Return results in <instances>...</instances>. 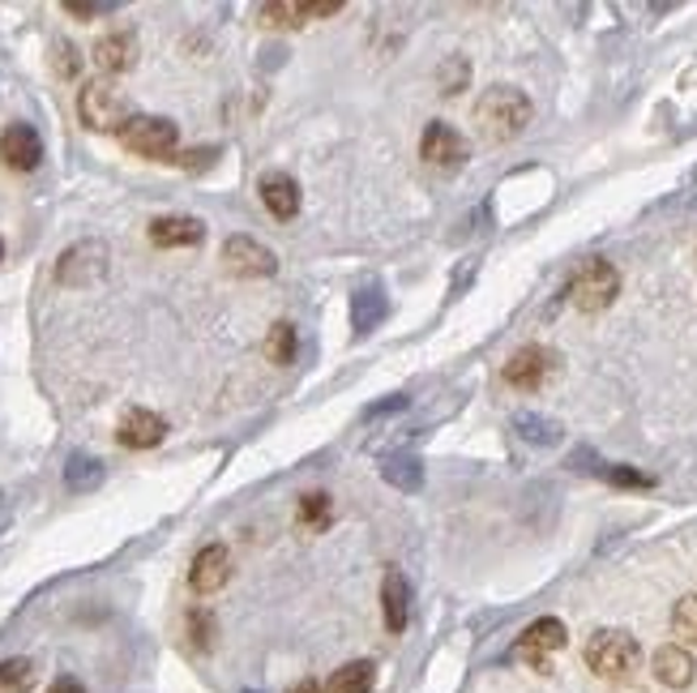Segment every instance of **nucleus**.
I'll list each match as a JSON object with an SVG mask.
<instances>
[{"instance_id": "f257e3e1", "label": "nucleus", "mask_w": 697, "mask_h": 693, "mask_svg": "<svg viewBox=\"0 0 697 693\" xmlns=\"http://www.w3.org/2000/svg\"><path fill=\"white\" fill-rule=\"evenodd\" d=\"M475 125L489 141H514L530 125V99L518 86H492L475 104Z\"/></svg>"}, {"instance_id": "f03ea898", "label": "nucleus", "mask_w": 697, "mask_h": 693, "mask_svg": "<svg viewBox=\"0 0 697 693\" xmlns=\"http://www.w3.org/2000/svg\"><path fill=\"white\" fill-rule=\"evenodd\" d=\"M582 655H587V668L603 681H629L642 668V647L625 629H594Z\"/></svg>"}, {"instance_id": "7ed1b4c3", "label": "nucleus", "mask_w": 697, "mask_h": 693, "mask_svg": "<svg viewBox=\"0 0 697 693\" xmlns=\"http://www.w3.org/2000/svg\"><path fill=\"white\" fill-rule=\"evenodd\" d=\"M616 296H621V275H616V266L603 262V257L582 262V266L573 270V278H569V300H573V309H582V312H603Z\"/></svg>"}, {"instance_id": "20e7f679", "label": "nucleus", "mask_w": 697, "mask_h": 693, "mask_svg": "<svg viewBox=\"0 0 697 693\" xmlns=\"http://www.w3.org/2000/svg\"><path fill=\"white\" fill-rule=\"evenodd\" d=\"M77 116H82L86 129L111 134V129H125V125H129V104H125V95H120L107 77H95V82H86V86L77 90Z\"/></svg>"}, {"instance_id": "39448f33", "label": "nucleus", "mask_w": 697, "mask_h": 693, "mask_svg": "<svg viewBox=\"0 0 697 693\" xmlns=\"http://www.w3.org/2000/svg\"><path fill=\"white\" fill-rule=\"evenodd\" d=\"M175 141H180V129L168 116H129V125L120 129V146L141 159H172Z\"/></svg>"}, {"instance_id": "423d86ee", "label": "nucleus", "mask_w": 697, "mask_h": 693, "mask_svg": "<svg viewBox=\"0 0 697 693\" xmlns=\"http://www.w3.org/2000/svg\"><path fill=\"white\" fill-rule=\"evenodd\" d=\"M107 275V244L104 241H82L61 253L56 262V282L61 287H90Z\"/></svg>"}, {"instance_id": "0eeeda50", "label": "nucleus", "mask_w": 697, "mask_h": 693, "mask_svg": "<svg viewBox=\"0 0 697 693\" xmlns=\"http://www.w3.org/2000/svg\"><path fill=\"white\" fill-rule=\"evenodd\" d=\"M223 266L236 278H270L279 270V257L253 236H232L223 244Z\"/></svg>"}, {"instance_id": "6e6552de", "label": "nucleus", "mask_w": 697, "mask_h": 693, "mask_svg": "<svg viewBox=\"0 0 697 693\" xmlns=\"http://www.w3.org/2000/svg\"><path fill=\"white\" fill-rule=\"evenodd\" d=\"M419 159H423L428 168L453 172V168H462V159H467V141H462V134H458L453 125L432 120V125L423 129V138H419Z\"/></svg>"}, {"instance_id": "1a4fd4ad", "label": "nucleus", "mask_w": 697, "mask_h": 693, "mask_svg": "<svg viewBox=\"0 0 697 693\" xmlns=\"http://www.w3.org/2000/svg\"><path fill=\"white\" fill-rule=\"evenodd\" d=\"M0 159H4V168H13V172H35L39 159H43V138H39L35 125L13 120V125L0 134Z\"/></svg>"}, {"instance_id": "9d476101", "label": "nucleus", "mask_w": 697, "mask_h": 693, "mask_svg": "<svg viewBox=\"0 0 697 693\" xmlns=\"http://www.w3.org/2000/svg\"><path fill=\"white\" fill-rule=\"evenodd\" d=\"M565 642H569V629L557 617H539L535 625H526V633L518 638V655L535 663L539 672H548V655H557Z\"/></svg>"}, {"instance_id": "9b49d317", "label": "nucleus", "mask_w": 697, "mask_h": 693, "mask_svg": "<svg viewBox=\"0 0 697 693\" xmlns=\"http://www.w3.org/2000/svg\"><path fill=\"white\" fill-rule=\"evenodd\" d=\"M339 9H343V0H300V4L275 0V4H261V9H257V22H261V26H300V22H309V18H330V13H339Z\"/></svg>"}, {"instance_id": "f8f14e48", "label": "nucleus", "mask_w": 697, "mask_h": 693, "mask_svg": "<svg viewBox=\"0 0 697 693\" xmlns=\"http://www.w3.org/2000/svg\"><path fill=\"white\" fill-rule=\"evenodd\" d=\"M163 437H168V419L154 416V412H146V407L125 412L120 428H116V441H120L125 450H154Z\"/></svg>"}, {"instance_id": "ddd939ff", "label": "nucleus", "mask_w": 697, "mask_h": 693, "mask_svg": "<svg viewBox=\"0 0 697 693\" xmlns=\"http://www.w3.org/2000/svg\"><path fill=\"white\" fill-rule=\"evenodd\" d=\"M232 578V553L223 544H206L202 553L193 556V569H189V587L197 595H214L218 587H227Z\"/></svg>"}, {"instance_id": "4468645a", "label": "nucleus", "mask_w": 697, "mask_h": 693, "mask_svg": "<svg viewBox=\"0 0 697 693\" xmlns=\"http://www.w3.org/2000/svg\"><path fill=\"white\" fill-rule=\"evenodd\" d=\"M206 241V223L193 214H163L150 223V244L159 248H193Z\"/></svg>"}, {"instance_id": "2eb2a0df", "label": "nucleus", "mask_w": 697, "mask_h": 693, "mask_svg": "<svg viewBox=\"0 0 697 693\" xmlns=\"http://www.w3.org/2000/svg\"><path fill=\"white\" fill-rule=\"evenodd\" d=\"M548 369H553V355L544 346H523V351L510 355V364H505L501 377L514 385V390H539L544 377H548Z\"/></svg>"}, {"instance_id": "dca6fc26", "label": "nucleus", "mask_w": 697, "mask_h": 693, "mask_svg": "<svg viewBox=\"0 0 697 693\" xmlns=\"http://www.w3.org/2000/svg\"><path fill=\"white\" fill-rule=\"evenodd\" d=\"M90 61L104 73H129L138 61V35L133 31H107L95 47H90Z\"/></svg>"}, {"instance_id": "f3484780", "label": "nucleus", "mask_w": 697, "mask_h": 693, "mask_svg": "<svg viewBox=\"0 0 697 693\" xmlns=\"http://www.w3.org/2000/svg\"><path fill=\"white\" fill-rule=\"evenodd\" d=\"M651 668H655V676H660L667 690H689V685H694V676H697L694 655H689V647H680V642H667V647H660L655 659H651Z\"/></svg>"}, {"instance_id": "a211bd4d", "label": "nucleus", "mask_w": 697, "mask_h": 693, "mask_svg": "<svg viewBox=\"0 0 697 693\" xmlns=\"http://www.w3.org/2000/svg\"><path fill=\"white\" fill-rule=\"evenodd\" d=\"M257 193H261V206L270 210L275 218H282V223L300 214V184L287 172H266L261 184H257Z\"/></svg>"}, {"instance_id": "6ab92c4d", "label": "nucleus", "mask_w": 697, "mask_h": 693, "mask_svg": "<svg viewBox=\"0 0 697 693\" xmlns=\"http://www.w3.org/2000/svg\"><path fill=\"white\" fill-rule=\"evenodd\" d=\"M382 608H385V629L398 633L407 625V612H411V587L398 569H389L382 583Z\"/></svg>"}, {"instance_id": "aec40b11", "label": "nucleus", "mask_w": 697, "mask_h": 693, "mask_svg": "<svg viewBox=\"0 0 697 693\" xmlns=\"http://www.w3.org/2000/svg\"><path fill=\"white\" fill-rule=\"evenodd\" d=\"M325 685H330V693H368L373 690V663H364V659L343 663Z\"/></svg>"}, {"instance_id": "412c9836", "label": "nucleus", "mask_w": 697, "mask_h": 693, "mask_svg": "<svg viewBox=\"0 0 697 693\" xmlns=\"http://www.w3.org/2000/svg\"><path fill=\"white\" fill-rule=\"evenodd\" d=\"M35 685V663L31 659H4L0 663V693H31Z\"/></svg>"}, {"instance_id": "4be33fe9", "label": "nucleus", "mask_w": 697, "mask_h": 693, "mask_svg": "<svg viewBox=\"0 0 697 693\" xmlns=\"http://www.w3.org/2000/svg\"><path fill=\"white\" fill-rule=\"evenodd\" d=\"M672 633L680 638V647H697V595H680L672 608Z\"/></svg>"}, {"instance_id": "5701e85b", "label": "nucleus", "mask_w": 697, "mask_h": 693, "mask_svg": "<svg viewBox=\"0 0 697 693\" xmlns=\"http://www.w3.org/2000/svg\"><path fill=\"white\" fill-rule=\"evenodd\" d=\"M104 480V467H99V458H86V454H73L69 467H65V484L73 492H86V488H95Z\"/></svg>"}, {"instance_id": "b1692460", "label": "nucleus", "mask_w": 697, "mask_h": 693, "mask_svg": "<svg viewBox=\"0 0 697 693\" xmlns=\"http://www.w3.org/2000/svg\"><path fill=\"white\" fill-rule=\"evenodd\" d=\"M296 346H300L296 326H291V321H279V326L270 330V339H266V355H270L275 364H291V360H296Z\"/></svg>"}, {"instance_id": "393cba45", "label": "nucleus", "mask_w": 697, "mask_h": 693, "mask_svg": "<svg viewBox=\"0 0 697 693\" xmlns=\"http://www.w3.org/2000/svg\"><path fill=\"white\" fill-rule=\"evenodd\" d=\"M330 514H334V505H330L325 492H304V497H300V522H304L309 531L330 526Z\"/></svg>"}, {"instance_id": "a878e982", "label": "nucleus", "mask_w": 697, "mask_h": 693, "mask_svg": "<svg viewBox=\"0 0 697 693\" xmlns=\"http://www.w3.org/2000/svg\"><path fill=\"white\" fill-rule=\"evenodd\" d=\"M382 317H385L382 291H360V296H355V330H360V334H368Z\"/></svg>"}, {"instance_id": "bb28decb", "label": "nucleus", "mask_w": 697, "mask_h": 693, "mask_svg": "<svg viewBox=\"0 0 697 693\" xmlns=\"http://www.w3.org/2000/svg\"><path fill=\"white\" fill-rule=\"evenodd\" d=\"M189 642H193L197 651H210V647H214V617H210L206 608H193V612H189Z\"/></svg>"}, {"instance_id": "cd10ccee", "label": "nucleus", "mask_w": 697, "mask_h": 693, "mask_svg": "<svg viewBox=\"0 0 697 693\" xmlns=\"http://www.w3.org/2000/svg\"><path fill=\"white\" fill-rule=\"evenodd\" d=\"M467 82H471V65H467L462 56H450V61L441 65V90H446V95H458V90H467Z\"/></svg>"}, {"instance_id": "c85d7f7f", "label": "nucleus", "mask_w": 697, "mask_h": 693, "mask_svg": "<svg viewBox=\"0 0 697 693\" xmlns=\"http://www.w3.org/2000/svg\"><path fill=\"white\" fill-rule=\"evenodd\" d=\"M52 65H56V73H61V77H77V70H82V56H77V47H73L69 39H61V43H56V56H52Z\"/></svg>"}, {"instance_id": "c756f323", "label": "nucleus", "mask_w": 697, "mask_h": 693, "mask_svg": "<svg viewBox=\"0 0 697 693\" xmlns=\"http://www.w3.org/2000/svg\"><path fill=\"white\" fill-rule=\"evenodd\" d=\"M518 428H526V437L530 441H557V424L553 419H535V416H518Z\"/></svg>"}, {"instance_id": "7c9ffc66", "label": "nucleus", "mask_w": 697, "mask_h": 693, "mask_svg": "<svg viewBox=\"0 0 697 693\" xmlns=\"http://www.w3.org/2000/svg\"><path fill=\"white\" fill-rule=\"evenodd\" d=\"M394 484H403V488H416L419 484V467L411 462V458H403V462H389V471H385Z\"/></svg>"}, {"instance_id": "2f4dec72", "label": "nucleus", "mask_w": 697, "mask_h": 693, "mask_svg": "<svg viewBox=\"0 0 697 693\" xmlns=\"http://www.w3.org/2000/svg\"><path fill=\"white\" fill-rule=\"evenodd\" d=\"M65 13H73V18H104V13H116V4H86V0H65Z\"/></svg>"}, {"instance_id": "473e14b6", "label": "nucleus", "mask_w": 697, "mask_h": 693, "mask_svg": "<svg viewBox=\"0 0 697 693\" xmlns=\"http://www.w3.org/2000/svg\"><path fill=\"white\" fill-rule=\"evenodd\" d=\"M608 480H612V484H629V488H651V484H655L651 476H642V471H629V467H612V471H608Z\"/></svg>"}, {"instance_id": "72a5a7b5", "label": "nucleus", "mask_w": 697, "mask_h": 693, "mask_svg": "<svg viewBox=\"0 0 697 693\" xmlns=\"http://www.w3.org/2000/svg\"><path fill=\"white\" fill-rule=\"evenodd\" d=\"M47 693H86V685H82L77 676H61V681H52V690Z\"/></svg>"}, {"instance_id": "f704fd0d", "label": "nucleus", "mask_w": 697, "mask_h": 693, "mask_svg": "<svg viewBox=\"0 0 697 693\" xmlns=\"http://www.w3.org/2000/svg\"><path fill=\"white\" fill-rule=\"evenodd\" d=\"M287 693H330V685L325 681H300V685H291Z\"/></svg>"}, {"instance_id": "c9c22d12", "label": "nucleus", "mask_w": 697, "mask_h": 693, "mask_svg": "<svg viewBox=\"0 0 697 693\" xmlns=\"http://www.w3.org/2000/svg\"><path fill=\"white\" fill-rule=\"evenodd\" d=\"M612 693H646V690H642V685H616Z\"/></svg>"}, {"instance_id": "e433bc0d", "label": "nucleus", "mask_w": 697, "mask_h": 693, "mask_svg": "<svg viewBox=\"0 0 697 693\" xmlns=\"http://www.w3.org/2000/svg\"><path fill=\"white\" fill-rule=\"evenodd\" d=\"M0 257H4V241H0Z\"/></svg>"}]
</instances>
